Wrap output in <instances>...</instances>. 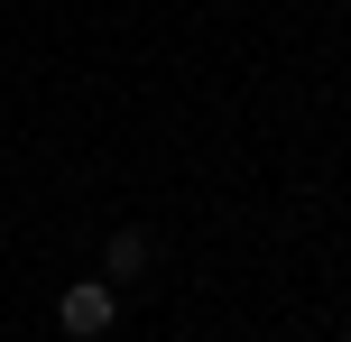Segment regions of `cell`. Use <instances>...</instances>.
Masks as SVG:
<instances>
[{"label":"cell","instance_id":"6da1fadb","mask_svg":"<svg viewBox=\"0 0 351 342\" xmlns=\"http://www.w3.org/2000/svg\"><path fill=\"white\" fill-rule=\"evenodd\" d=\"M56 324H65L74 342H102L111 324H121V287H111V278H74V287L56 296Z\"/></svg>","mask_w":351,"mask_h":342},{"label":"cell","instance_id":"7a4b0ae2","mask_svg":"<svg viewBox=\"0 0 351 342\" xmlns=\"http://www.w3.org/2000/svg\"><path fill=\"white\" fill-rule=\"evenodd\" d=\"M102 278H111V287H139V278H148V232H111L102 241Z\"/></svg>","mask_w":351,"mask_h":342}]
</instances>
